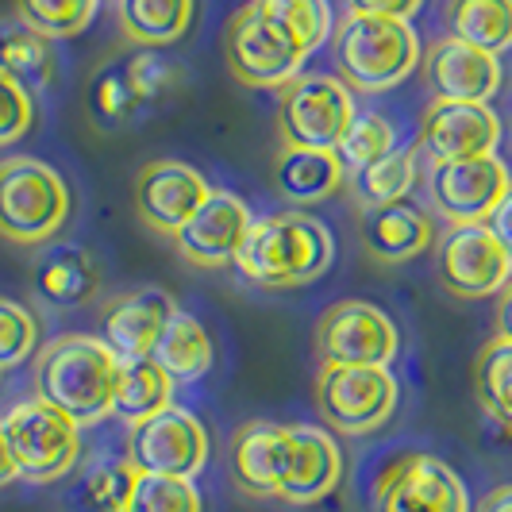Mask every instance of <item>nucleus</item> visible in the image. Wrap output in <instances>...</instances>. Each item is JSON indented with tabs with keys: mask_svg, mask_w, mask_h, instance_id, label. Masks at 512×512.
<instances>
[{
	"mask_svg": "<svg viewBox=\"0 0 512 512\" xmlns=\"http://www.w3.org/2000/svg\"><path fill=\"white\" fill-rule=\"evenodd\" d=\"M120 370L101 335H62L35 359V397L89 428L112 416Z\"/></svg>",
	"mask_w": 512,
	"mask_h": 512,
	"instance_id": "nucleus-1",
	"label": "nucleus"
},
{
	"mask_svg": "<svg viewBox=\"0 0 512 512\" xmlns=\"http://www.w3.org/2000/svg\"><path fill=\"white\" fill-rule=\"evenodd\" d=\"M332 258V231L312 216L289 212V216H270L255 224L243 251L235 255V266L247 282L266 285V289H293L328 274Z\"/></svg>",
	"mask_w": 512,
	"mask_h": 512,
	"instance_id": "nucleus-2",
	"label": "nucleus"
},
{
	"mask_svg": "<svg viewBox=\"0 0 512 512\" xmlns=\"http://www.w3.org/2000/svg\"><path fill=\"white\" fill-rule=\"evenodd\" d=\"M420 62V39L409 20L351 12L335 35L339 81L359 93L397 89Z\"/></svg>",
	"mask_w": 512,
	"mask_h": 512,
	"instance_id": "nucleus-3",
	"label": "nucleus"
},
{
	"mask_svg": "<svg viewBox=\"0 0 512 512\" xmlns=\"http://www.w3.org/2000/svg\"><path fill=\"white\" fill-rule=\"evenodd\" d=\"M70 216V189L62 174L39 158L0 162V235L12 243H47Z\"/></svg>",
	"mask_w": 512,
	"mask_h": 512,
	"instance_id": "nucleus-4",
	"label": "nucleus"
},
{
	"mask_svg": "<svg viewBox=\"0 0 512 512\" xmlns=\"http://www.w3.org/2000/svg\"><path fill=\"white\" fill-rule=\"evenodd\" d=\"M355 120L351 89L328 74H301L282 85L278 97V131L285 147L305 151H339Z\"/></svg>",
	"mask_w": 512,
	"mask_h": 512,
	"instance_id": "nucleus-5",
	"label": "nucleus"
},
{
	"mask_svg": "<svg viewBox=\"0 0 512 512\" xmlns=\"http://www.w3.org/2000/svg\"><path fill=\"white\" fill-rule=\"evenodd\" d=\"M397 378L389 366H324L316 378L320 416L343 436H366L397 412Z\"/></svg>",
	"mask_w": 512,
	"mask_h": 512,
	"instance_id": "nucleus-6",
	"label": "nucleus"
},
{
	"mask_svg": "<svg viewBox=\"0 0 512 512\" xmlns=\"http://www.w3.org/2000/svg\"><path fill=\"white\" fill-rule=\"evenodd\" d=\"M12 455L27 482H54L74 470L81 455V424L39 397H27L4 416Z\"/></svg>",
	"mask_w": 512,
	"mask_h": 512,
	"instance_id": "nucleus-7",
	"label": "nucleus"
},
{
	"mask_svg": "<svg viewBox=\"0 0 512 512\" xmlns=\"http://www.w3.org/2000/svg\"><path fill=\"white\" fill-rule=\"evenodd\" d=\"M436 274L447 293L482 301L512 282V258L489 224H451L436 247Z\"/></svg>",
	"mask_w": 512,
	"mask_h": 512,
	"instance_id": "nucleus-8",
	"label": "nucleus"
},
{
	"mask_svg": "<svg viewBox=\"0 0 512 512\" xmlns=\"http://www.w3.org/2000/svg\"><path fill=\"white\" fill-rule=\"evenodd\" d=\"M374 512H470L462 478L436 455H385Z\"/></svg>",
	"mask_w": 512,
	"mask_h": 512,
	"instance_id": "nucleus-9",
	"label": "nucleus"
},
{
	"mask_svg": "<svg viewBox=\"0 0 512 512\" xmlns=\"http://www.w3.org/2000/svg\"><path fill=\"white\" fill-rule=\"evenodd\" d=\"M224 58L231 74L251 89H282L293 77H301L305 54L270 24L255 4L235 12L224 27Z\"/></svg>",
	"mask_w": 512,
	"mask_h": 512,
	"instance_id": "nucleus-10",
	"label": "nucleus"
},
{
	"mask_svg": "<svg viewBox=\"0 0 512 512\" xmlns=\"http://www.w3.org/2000/svg\"><path fill=\"white\" fill-rule=\"evenodd\" d=\"M128 462L139 474H170V478H193L208 462V432L189 409L154 412L151 420L131 424L128 432Z\"/></svg>",
	"mask_w": 512,
	"mask_h": 512,
	"instance_id": "nucleus-11",
	"label": "nucleus"
},
{
	"mask_svg": "<svg viewBox=\"0 0 512 512\" xmlns=\"http://www.w3.org/2000/svg\"><path fill=\"white\" fill-rule=\"evenodd\" d=\"M316 351L324 366H389L401 351V335L378 305L339 301L316 324Z\"/></svg>",
	"mask_w": 512,
	"mask_h": 512,
	"instance_id": "nucleus-12",
	"label": "nucleus"
},
{
	"mask_svg": "<svg viewBox=\"0 0 512 512\" xmlns=\"http://www.w3.org/2000/svg\"><path fill=\"white\" fill-rule=\"evenodd\" d=\"M509 166L497 154L459 158V162H432L428 197L439 216L451 224H486L501 197L509 193Z\"/></svg>",
	"mask_w": 512,
	"mask_h": 512,
	"instance_id": "nucleus-13",
	"label": "nucleus"
},
{
	"mask_svg": "<svg viewBox=\"0 0 512 512\" xmlns=\"http://www.w3.org/2000/svg\"><path fill=\"white\" fill-rule=\"evenodd\" d=\"M208 193H212V185L205 181V174L178 158H158L151 166H143L135 178L139 216L154 231H166V235H178L193 220V212L205 205Z\"/></svg>",
	"mask_w": 512,
	"mask_h": 512,
	"instance_id": "nucleus-14",
	"label": "nucleus"
},
{
	"mask_svg": "<svg viewBox=\"0 0 512 512\" xmlns=\"http://www.w3.org/2000/svg\"><path fill=\"white\" fill-rule=\"evenodd\" d=\"M251 228H255V220H251V208L243 205V197H235L228 189H212L205 205L193 212V220L174 239H178V251L185 262L212 270V266L235 262Z\"/></svg>",
	"mask_w": 512,
	"mask_h": 512,
	"instance_id": "nucleus-15",
	"label": "nucleus"
},
{
	"mask_svg": "<svg viewBox=\"0 0 512 512\" xmlns=\"http://www.w3.org/2000/svg\"><path fill=\"white\" fill-rule=\"evenodd\" d=\"M497 143H501V120L489 104L436 101L424 112L420 151H428L432 162H459V158L497 154Z\"/></svg>",
	"mask_w": 512,
	"mask_h": 512,
	"instance_id": "nucleus-16",
	"label": "nucleus"
},
{
	"mask_svg": "<svg viewBox=\"0 0 512 512\" xmlns=\"http://www.w3.org/2000/svg\"><path fill=\"white\" fill-rule=\"evenodd\" d=\"M174 308H178L174 297L158 285L131 289L101 312V339L120 362L151 359L154 343L166 328V320L174 316Z\"/></svg>",
	"mask_w": 512,
	"mask_h": 512,
	"instance_id": "nucleus-17",
	"label": "nucleus"
},
{
	"mask_svg": "<svg viewBox=\"0 0 512 512\" xmlns=\"http://www.w3.org/2000/svg\"><path fill=\"white\" fill-rule=\"evenodd\" d=\"M428 85L436 89V101L489 104L501 89V58L447 35L428 51Z\"/></svg>",
	"mask_w": 512,
	"mask_h": 512,
	"instance_id": "nucleus-18",
	"label": "nucleus"
},
{
	"mask_svg": "<svg viewBox=\"0 0 512 512\" xmlns=\"http://www.w3.org/2000/svg\"><path fill=\"white\" fill-rule=\"evenodd\" d=\"M343 478V451L332 432L293 424L289 428V470L278 497L289 505H312L324 501Z\"/></svg>",
	"mask_w": 512,
	"mask_h": 512,
	"instance_id": "nucleus-19",
	"label": "nucleus"
},
{
	"mask_svg": "<svg viewBox=\"0 0 512 512\" xmlns=\"http://www.w3.org/2000/svg\"><path fill=\"white\" fill-rule=\"evenodd\" d=\"M231 470H235V482L247 493L278 497L285 470H289V428L270 424V420L247 424L231 447Z\"/></svg>",
	"mask_w": 512,
	"mask_h": 512,
	"instance_id": "nucleus-20",
	"label": "nucleus"
},
{
	"mask_svg": "<svg viewBox=\"0 0 512 512\" xmlns=\"http://www.w3.org/2000/svg\"><path fill=\"white\" fill-rule=\"evenodd\" d=\"M432 239H436L432 216L420 212L416 205H409V201L366 208V216H362V243H366V251L378 262H389V266L409 262L420 251H428Z\"/></svg>",
	"mask_w": 512,
	"mask_h": 512,
	"instance_id": "nucleus-21",
	"label": "nucleus"
},
{
	"mask_svg": "<svg viewBox=\"0 0 512 512\" xmlns=\"http://www.w3.org/2000/svg\"><path fill=\"white\" fill-rule=\"evenodd\" d=\"M347 181V166L335 151H305V147H285L274 158V193L297 208L320 205L335 197V189Z\"/></svg>",
	"mask_w": 512,
	"mask_h": 512,
	"instance_id": "nucleus-22",
	"label": "nucleus"
},
{
	"mask_svg": "<svg viewBox=\"0 0 512 512\" xmlns=\"http://www.w3.org/2000/svg\"><path fill=\"white\" fill-rule=\"evenodd\" d=\"M97 282H101L97 258L77 243H51L35 258V270H31L35 293L54 308H74L89 301L97 293Z\"/></svg>",
	"mask_w": 512,
	"mask_h": 512,
	"instance_id": "nucleus-23",
	"label": "nucleus"
},
{
	"mask_svg": "<svg viewBox=\"0 0 512 512\" xmlns=\"http://www.w3.org/2000/svg\"><path fill=\"white\" fill-rule=\"evenodd\" d=\"M151 359L174 378V385L197 382V378H205L208 370H212L216 347H212V335L205 332V324L197 316L174 308V316L166 320V328H162L158 343H154Z\"/></svg>",
	"mask_w": 512,
	"mask_h": 512,
	"instance_id": "nucleus-24",
	"label": "nucleus"
},
{
	"mask_svg": "<svg viewBox=\"0 0 512 512\" xmlns=\"http://www.w3.org/2000/svg\"><path fill=\"white\" fill-rule=\"evenodd\" d=\"M0 74L27 93H39L54 81V47L24 20H0Z\"/></svg>",
	"mask_w": 512,
	"mask_h": 512,
	"instance_id": "nucleus-25",
	"label": "nucleus"
},
{
	"mask_svg": "<svg viewBox=\"0 0 512 512\" xmlns=\"http://www.w3.org/2000/svg\"><path fill=\"white\" fill-rule=\"evenodd\" d=\"M451 39H462L478 51H512V0H447Z\"/></svg>",
	"mask_w": 512,
	"mask_h": 512,
	"instance_id": "nucleus-26",
	"label": "nucleus"
},
{
	"mask_svg": "<svg viewBox=\"0 0 512 512\" xmlns=\"http://www.w3.org/2000/svg\"><path fill=\"white\" fill-rule=\"evenodd\" d=\"M189 24H193V0H120L124 35L147 51L178 43Z\"/></svg>",
	"mask_w": 512,
	"mask_h": 512,
	"instance_id": "nucleus-27",
	"label": "nucleus"
},
{
	"mask_svg": "<svg viewBox=\"0 0 512 512\" xmlns=\"http://www.w3.org/2000/svg\"><path fill=\"white\" fill-rule=\"evenodd\" d=\"M174 378L158 366L154 359L124 362L120 370V385H116V401H112V416L124 424H139L151 420L154 412L170 409L174 401Z\"/></svg>",
	"mask_w": 512,
	"mask_h": 512,
	"instance_id": "nucleus-28",
	"label": "nucleus"
},
{
	"mask_svg": "<svg viewBox=\"0 0 512 512\" xmlns=\"http://www.w3.org/2000/svg\"><path fill=\"white\" fill-rule=\"evenodd\" d=\"M85 104H89V116L97 128H120L143 112L128 58H108L101 70L89 77Z\"/></svg>",
	"mask_w": 512,
	"mask_h": 512,
	"instance_id": "nucleus-29",
	"label": "nucleus"
},
{
	"mask_svg": "<svg viewBox=\"0 0 512 512\" xmlns=\"http://www.w3.org/2000/svg\"><path fill=\"white\" fill-rule=\"evenodd\" d=\"M255 8L305 58L320 51L328 43V35H332V8H328V0H255Z\"/></svg>",
	"mask_w": 512,
	"mask_h": 512,
	"instance_id": "nucleus-30",
	"label": "nucleus"
},
{
	"mask_svg": "<svg viewBox=\"0 0 512 512\" xmlns=\"http://www.w3.org/2000/svg\"><path fill=\"white\" fill-rule=\"evenodd\" d=\"M416 185V151H389L351 174V189L362 208H382L405 201Z\"/></svg>",
	"mask_w": 512,
	"mask_h": 512,
	"instance_id": "nucleus-31",
	"label": "nucleus"
},
{
	"mask_svg": "<svg viewBox=\"0 0 512 512\" xmlns=\"http://www.w3.org/2000/svg\"><path fill=\"white\" fill-rule=\"evenodd\" d=\"M135 478H139V470L128 459L97 462L77 478L70 501L77 512H128Z\"/></svg>",
	"mask_w": 512,
	"mask_h": 512,
	"instance_id": "nucleus-32",
	"label": "nucleus"
},
{
	"mask_svg": "<svg viewBox=\"0 0 512 512\" xmlns=\"http://www.w3.org/2000/svg\"><path fill=\"white\" fill-rule=\"evenodd\" d=\"M474 393L482 409L512 432V339H489L474 362Z\"/></svg>",
	"mask_w": 512,
	"mask_h": 512,
	"instance_id": "nucleus-33",
	"label": "nucleus"
},
{
	"mask_svg": "<svg viewBox=\"0 0 512 512\" xmlns=\"http://www.w3.org/2000/svg\"><path fill=\"white\" fill-rule=\"evenodd\" d=\"M101 0H16V20L47 39H70L93 24Z\"/></svg>",
	"mask_w": 512,
	"mask_h": 512,
	"instance_id": "nucleus-34",
	"label": "nucleus"
},
{
	"mask_svg": "<svg viewBox=\"0 0 512 512\" xmlns=\"http://www.w3.org/2000/svg\"><path fill=\"white\" fill-rule=\"evenodd\" d=\"M393 124L385 120L382 112H355V120H351V128L343 135V143H339V162L347 166V174H355L362 166H370V162H378L385 154L393 151Z\"/></svg>",
	"mask_w": 512,
	"mask_h": 512,
	"instance_id": "nucleus-35",
	"label": "nucleus"
},
{
	"mask_svg": "<svg viewBox=\"0 0 512 512\" xmlns=\"http://www.w3.org/2000/svg\"><path fill=\"white\" fill-rule=\"evenodd\" d=\"M128 512H201V493L193 489V478L139 474Z\"/></svg>",
	"mask_w": 512,
	"mask_h": 512,
	"instance_id": "nucleus-36",
	"label": "nucleus"
},
{
	"mask_svg": "<svg viewBox=\"0 0 512 512\" xmlns=\"http://www.w3.org/2000/svg\"><path fill=\"white\" fill-rule=\"evenodd\" d=\"M128 62H131V77H135V89H139V101H143V112L158 108L166 97H174L181 89V81H185V74H181L166 54L147 51V47L139 54H128Z\"/></svg>",
	"mask_w": 512,
	"mask_h": 512,
	"instance_id": "nucleus-37",
	"label": "nucleus"
},
{
	"mask_svg": "<svg viewBox=\"0 0 512 512\" xmlns=\"http://www.w3.org/2000/svg\"><path fill=\"white\" fill-rule=\"evenodd\" d=\"M39 339V324L20 301L0 297V370L8 366H24L27 355L35 351Z\"/></svg>",
	"mask_w": 512,
	"mask_h": 512,
	"instance_id": "nucleus-38",
	"label": "nucleus"
},
{
	"mask_svg": "<svg viewBox=\"0 0 512 512\" xmlns=\"http://www.w3.org/2000/svg\"><path fill=\"white\" fill-rule=\"evenodd\" d=\"M35 124V104L24 85L8 81L0 74V147H12L20 143L27 131Z\"/></svg>",
	"mask_w": 512,
	"mask_h": 512,
	"instance_id": "nucleus-39",
	"label": "nucleus"
},
{
	"mask_svg": "<svg viewBox=\"0 0 512 512\" xmlns=\"http://www.w3.org/2000/svg\"><path fill=\"white\" fill-rule=\"evenodd\" d=\"M351 12H366V16H397V20H409L420 12L424 0H347Z\"/></svg>",
	"mask_w": 512,
	"mask_h": 512,
	"instance_id": "nucleus-40",
	"label": "nucleus"
},
{
	"mask_svg": "<svg viewBox=\"0 0 512 512\" xmlns=\"http://www.w3.org/2000/svg\"><path fill=\"white\" fill-rule=\"evenodd\" d=\"M486 224L493 228V235L501 239V247H505L512 258V185H509V193L501 197V205L493 208V216H489Z\"/></svg>",
	"mask_w": 512,
	"mask_h": 512,
	"instance_id": "nucleus-41",
	"label": "nucleus"
},
{
	"mask_svg": "<svg viewBox=\"0 0 512 512\" xmlns=\"http://www.w3.org/2000/svg\"><path fill=\"white\" fill-rule=\"evenodd\" d=\"M20 478V466H16V455H12V443H8V432H4V420H0V486L16 482Z\"/></svg>",
	"mask_w": 512,
	"mask_h": 512,
	"instance_id": "nucleus-42",
	"label": "nucleus"
},
{
	"mask_svg": "<svg viewBox=\"0 0 512 512\" xmlns=\"http://www.w3.org/2000/svg\"><path fill=\"white\" fill-rule=\"evenodd\" d=\"M497 335L512 339V282L501 289V301H497Z\"/></svg>",
	"mask_w": 512,
	"mask_h": 512,
	"instance_id": "nucleus-43",
	"label": "nucleus"
},
{
	"mask_svg": "<svg viewBox=\"0 0 512 512\" xmlns=\"http://www.w3.org/2000/svg\"><path fill=\"white\" fill-rule=\"evenodd\" d=\"M478 512H512V486L493 489L486 501H482V509Z\"/></svg>",
	"mask_w": 512,
	"mask_h": 512,
	"instance_id": "nucleus-44",
	"label": "nucleus"
}]
</instances>
